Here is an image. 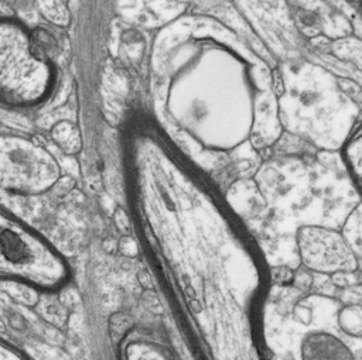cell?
<instances>
[{"mask_svg": "<svg viewBox=\"0 0 362 360\" xmlns=\"http://www.w3.org/2000/svg\"><path fill=\"white\" fill-rule=\"evenodd\" d=\"M140 301L143 304V306L151 312L153 315H161L164 312V308H163V304L156 292V289H146L141 292V296H140Z\"/></svg>", "mask_w": 362, "mask_h": 360, "instance_id": "8fae6325", "label": "cell"}, {"mask_svg": "<svg viewBox=\"0 0 362 360\" xmlns=\"http://www.w3.org/2000/svg\"><path fill=\"white\" fill-rule=\"evenodd\" d=\"M47 82V66L31 37L18 24L0 20V99L33 103L44 93Z\"/></svg>", "mask_w": 362, "mask_h": 360, "instance_id": "7a4b0ae2", "label": "cell"}, {"mask_svg": "<svg viewBox=\"0 0 362 360\" xmlns=\"http://www.w3.org/2000/svg\"><path fill=\"white\" fill-rule=\"evenodd\" d=\"M136 277H137V282H139V285L141 287L143 291H146V289H156L154 280H153V277H151V274H150L148 270L140 268V270L137 271Z\"/></svg>", "mask_w": 362, "mask_h": 360, "instance_id": "e0dca14e", "label": "cell"}, {"mask_svg": "<svg viewBox=\"0 0 362 360\" xmlns=\"http://www.w3.org/2000/svg\"><path fill=\"white\" fill-rule=\"evenodd\" d=\"M117 244H119V240H115L113 237H107L102 241V248L107 254H115L117 251Z\"/></svg>", "mask_w": 362, "mask_h": 360, "instance_id": "ac0fdd59", "label": "cell"}, {"mask_svg": "<svg viewBox=\"0 0 362 360\" xmlns=\"http://www.w3.org/2000/svg\"><path fill=\"white\" fill-rule=\"evenodd\" d=\"M313 277H314L313 271L300 265V268L294 270V278H293L291 285H294L297 289H300L303 292H308L311 288V284H313Z\"/></svg>", "mask_w": 362, "mask_h": 360, "instance_id": "4fadbf2b", "label": "cell"}, {"mask_svg": "<svg viewBox=\"0 0 362 360\" xmlns=\"http://www.w3.org/2000/svg\"><path fill=\"white\" fill-rule=\"evenodd\" d=\"M351 148L348 150V160L351 164V168L356 172V179H359L361 175V138L359 131L354 140H351Z\"/></svg>", "mask_w": 362, "mask_h": 360, "instance_id": "5bb4252c", "label": "cell"}, {"mask_svg": "<svg viewBox=\"0 0 362 360\" xmlns=\"http://www.w3.org/2000/svg\"><path fill=\"white\" fill-rule=\"evenodd\" d=\"M117 251H120L126 258H132L137 254V243L130 234H123V237L119 240Z\"/></svg>", "mask_w": 362, "mask_h": 360, "instance_id": "9a60e30c", "label": "cell"}, {"mask_svg": "<svg viewBox=\"0 0 362 360\" xmlns=\"http://www.w3.org/2000/svg\"><path fill=\"white\" fill-rule=\"evenodd\" d=\"M301 265L318 274H334L359 268V260L338 230L322 226H303L297 232Z\"/></svg>", "mask_w": 362, "mask_h": 360, "instance_id": "277c9868", "label": "cell"}, {"mask_svg": "<svg viewBox=\"0 0 362 360\" xmlns=\"http://www.w3.org/2000/svg\"><path fill=\"white\" fill-rule=\"evenodd\" d=\"M0 360H34L24 349L0 333Z\"/></svg>", "mask_w": 362, "mask_h": 360, "instance_id": "ba28073f", "label": "cell"}, {"mask_svg": "<svg viewBox=\"0 0 362 360\" xmlns=\"http://www.w3.org/2000/svg\"><path fill=\"white\" fill-rule=\"evenodd\" d=\"M332 284L338 289H349L359 287L361 284V271L358 270H351V271H337L329 275Z\"/></svg>", "mask_w": 362, "mask_h": 360, "instance_id": "9c48e42d", "label": "cell"}, {"mask_svg": "<svg viewBox=\"0 0 362 360\" xmlns=\"http://www.w3.org/2000/svg\"><path fill=\"white\" fill-rule=\"evenodd\" d=\"M270 278L274 285H281V287L291 285L294 278V270L288 268L287 265H276L270 271Z\"/></svg>", "mask_w": 362, "mask_h": 360, "instance_id": "7c38bea8", "label": "cell"}, {"mask_svg": "<svg viewBox=\"0 0 362 360\" xmlns=\"http://www.w3.org/2000/svg\"><path fill=\"white\" fill-rule=\"evenodd\" d=\"M361 208L356 206L348 219L344 223L342 230L339 232L346 244L351 247V250L355 253L358 258H361L362 251V229H361Z\"/></svg>", "mask_w": 362, "mask_h": 360, "instance_id": "5b68a950", "label": "cell"}, {"mask_svg": "<svg viewBox=\"0 0 362 360\" xmlns=\"http://www.w3.org/2000/svg\"><path fill=\"white\" fill-rule=\"evenodd\" d=\"M301 23L305 24L307 27H313L315 24V17L313 14H308V13L301 14Z\"/></svg>", "mask_w": 362, "mask_h": 360, "instance_id": "d6986e66", "label": "cell"}, {"mask_svg": "<svg viewBox=\"0 0 362 360\" xmlns=\"http://www.w3.org/2000/svg\"><path fill=\"white\" fill-rule=\"evenodd\" d=\"M66 278L64 260L30 224L0 205V284L52 292Z\"/></svg>", "mask_w": 362, "mask_h": 360, "instance_id": "6da1fadb", "label": "cell"}, {"mask_svg": "<svg viewBox=\"0 0 362 360\" xmlns=\"http://www.w3.org/2000/svg\"><path fill=\"white\" fill-rule=\"evenodd\" d=\"M341 289H338L332 281L331 277L328 274H318L314 272L313 277V284L308 292L313 294H318V295H327V296H335Z\"/></svg>", "mask_w": 362, "mask_h": 360, "instance_id": "30bf717a", "label": "cell"}, {"mask_svg": "<svg viewBox=\"0 0 362 360\" xmlns=\"http://www.w3.org/2000/svg\"><path fill=\"white\" fill-rule=\"evenodd\" d=\"M113 220H115V224H116L117 230L122 234H130V232H132L130 220H129L126 212L122 208H116V210L113 212Z\"/></svg>", "mask_w": 362, "mask_h": 360, "instance_id": "2e32d148", "label": "cell"}, {"mask_svg": "<svg viewBox=\"0 0 362 360\" xmlns=\"http://www.w3.org/2000/svg\"><path fill=\"white\" fill-rule=\"evenodd\" d=\"M49 157L20 137L0 136V188L18 195L38 193L57 182Z\"/></svg>", "mask_w": 362, "mask_h": 360, "instance_id": "3957f363", "label": "cell"}, {"mask_svg": "<svg viewBox=\"0 0 362 360\" xmlns=\"http://www.w3.org/2000/svg\"><path fill=\"white\" fill-rule=\"evenodd\" d=\"M361 308L359 304H351L348 306H345L338 318V322L342 326V330H345L346 333L359 337L361 336V326H362V320H361Z\"/></svg>", "mask_w": 362, "mask_h": 360, "instance_id": "52a82bcc", "label": "cell"}, {"mask_svg": "<svg viewBox=\"0 0 362 360\" xmlns=\"http://www.w3.org/2000/svg\"><path fill=\"white\" fill-rule=\"evenodd\" d=\"M134 320L130 315L124 312H115L109 316L107 319V330H109V337L113 343H120L124 336L133 329Z\"/></svg>", "mask_w": 362, "mask_h": 360, "instance_id": "8992f818", "label": "cell"}]
</instances>
